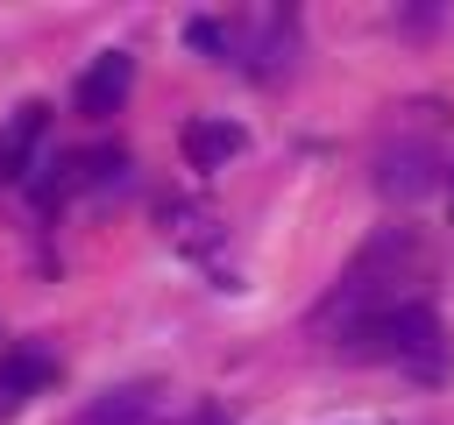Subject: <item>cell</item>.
Here are the masks:
<instances>
[{
	"mask_svg": "<svg viewBox=\"0 0 454 425\" xmlns=\"http://www.w3.org/2000/svg\"><path fill=\"white\" fill-rule=\"evenodd\" d=\"M184 42H192L199 57H227V50H234L227 21H206V14H199V21H184Z\"/></svg>",
	"mask_w": 454,
	"mask_h": 425,
	"instance_id": "obj_8",
	"label": "cell"
},
{
	"mask_svg": "<svg viewBox=\"0 0 454 425\" xmlns=\"http://www.w3.org/2000/svg\"><path fill=\"white\" fill-rule=\"evenodd\" d=\"M348 340H362V354L397 361L411 382H440V375H447V361H454V347H447V319H440L426 298L390 305L383 319H369V326H362V333H348Z\"/></svg>",
	"mask_w": 454,
	"mask_h": 425,
	"instance_id": "obj_1",
	"label": "cell"
},
{
	"mask_svg": "<svg viewBox=\"0 0 454 425\" xmlns=\"http://www.w3.org/2000/svg\"><path fill=\"white\" fill-rule=\"evenodd\" d=\"M433 170H440V163H433L426 142H383V149H376V191L397 198V205L419 198V191H433Z\"/></svg>",
	"mask_w": 454,
	"mask_h": 425,
	"instance_id": "obj_3",
	"label": "cell"
},
{
	"mask_svg": "<svg viewBox=\"0 0 454 425\" xmlns=\"http://www.w3.org/2000/svg\"><path fill=\"white\" fill-rule=\"evenodd\" d=\"M156 418V382H121L78 411V425H149Z\"/></svg>",
	"mask_w": 454,
	"mask_h": 425,
	"instance_id": "obj_6",
	"label": "cell"
},
{
	"mask_svg": "<svg viewBox=\"0 0 454 425\" xmlns=\"http://www.w3.org/2000/svg\"><path fill=\"white\" fill-rule=\"evenodd\" d=\"M50 375H57V361H50L43 347H14V354H0V411L28 404V397H35Z\"/></svg>",
	"mask_w": 454,
	"mask_h": 425,
	"instance_id": "obj_7",
	"label": "cell"
},
{
	"mask_svg": "<svg viewBox=\"0 0 454 425\" xmlns=\"http://www.w3.org/2000/svg\"><path fill=\"white\" fill-rule=\"evenodd\" d=\"M43 128H50V106H43V99H28V106H14V113H7V128H0V184L28 170V156H35Z\"/></svg>",
	"mask_w": 454,
	"mask_h": 425,
	"instance_id": "obj_5",
	"label": "cell"
},
{
	"mask_svg": "<svg viewBox=\"0 0 454 425\" xmlns=\"http://www.w3.org/2000/svg\"><path fill=\"white\" fill-rule=\"evenodd\" d=\"M128 92H135V57L128 50H99L85 64V78H78V113L85 120H106V113L128 106Z\"/></svg>",
	"mask_w": 454,
	"mask_h": 425,
	"instance_id": "obj_2",
	"label": "cell"
},
{
	"mask_svg": "<svg viewBox=\"0 0 454 425\" xmlns=\"http://www.w3.org/2000/svg\"><path fill=\"white\" fill-rule=\"evenodd\" d=\"M177 149H184V163H192V170H227V163L248 149V135H241L234 120H213V113H206V120H184Z\"/></svg>",
	"mask_w": 454,
	"mask_h": 425,
	"instance_id": "obj_4",
	"label": "cell"
}]
</instances>
